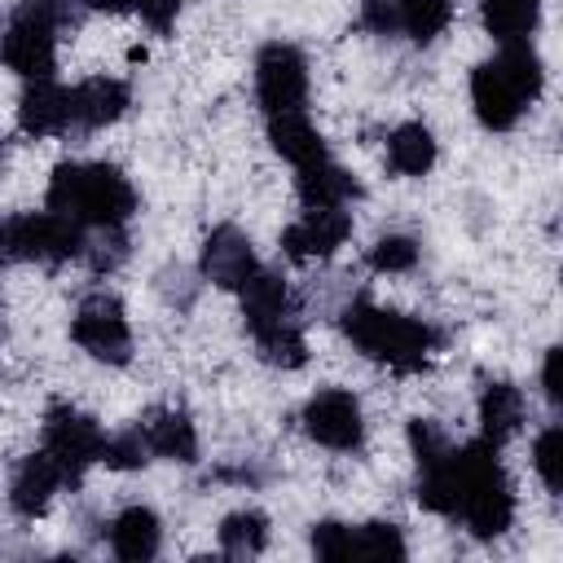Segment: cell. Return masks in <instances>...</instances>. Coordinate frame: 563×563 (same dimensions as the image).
<instances>
[{
  "mask_svg": "<svg viewBox=\"0 0 563 563\" xmlns=\"http://www.w3.org/2000/svg\"><path fill=\"white\" fill-rule=\"evenodd\" d=\"M523 413H528V405H523V391L515 383H501V378L484 383V391H479V431H484V440L506 444L523 427Z\"/></svg>",
  "mask_w": 563,
  "mask_h": 563,
  "instance_id": "cell-21",
  "label": "cell"
},
{
  "mask_svg": "<svg viewBox=\"0 0 563 563\" xmlns=\"http://www.w3.org/2000/svg\"><path fill=\"white\" fill-rule=\"evenodd\" d=\"M9 255V246H4V220H0V260Z\"/></svg>",
  "mask_w": 563,
  "mask_h": 563,
  "instance_id": "cell-35",
  "label": "cell"
},
{
  "mask_svg": "<svg viewBox=\"0 0 563 563\" xmlns=\"http://www.w3.org/2000/svg\"><path fill=\"white\" fill-rule=\"evenodd\" d=\"M4 246L18 260L66 264V260L84 255V224H75L62 211H26L4 224Z\"/></svg>",
  "mask_w": 563,
  "mask_h": 563,
  "instance_id": "cell-6",
  "label": "cell"
},
{
  "mask_svg": "<svg viewBox=\"0 0 563 563\" xmlns=\"http://www.w3.org/2000/svg\"><path fill=\"white\" fill-rule=\"evenodd\" d=\"M88 4H97V9H132V13H141L154 31H167L172 22H176V9H180V0H88Z\"/></svg>",
  "mask_w": 563,
  "mask_h": 563,
  "instance_id": "cell-32",
  "label": "cell"
},
{
  "mask_svg": "<svg viewBox=\"0 0 563 563\" xmlns=\"http://www.w3.org/2000/svg\"><path fill=\"white\" fill-rule=\"evenodd\" d=\"M18 128L26 136H66L70 132V88L53 79H26L18 97Z\"/></svg>",
  "mask_w": 563,
  "mask_h": 563,
  "instance_id": "cell-14",
  "label": "cell"
},
{
  "mask_svg": "<svg viewBox=\"0 0 563 563\" xmlns=\"http://www.w3.org/2000/svg\"><path fill=\"white\" fill-rule=\"evenodd\" d=\"M255 268H260L255 246L238 224H220V229L207 233V242H202V277L207 282H216L224 290H238Z\"/></svg>",
  "mask_w": 563,
  "mask_h": 563,
  "instance_id": "cell-13",
  "label": "cell"
},
{
  "mask_svg": "<svg viewBox=\"0 0 563 563\" xmlns=\"http://www.w3.org/2000/svg\"><path fill=\"white\" fill-rule=\"evenodd\" d=\"M343 334L352 339V347H361L369 361H383L396 374H418L431 365L435 352V330L427 321H413L405 312L378 308L369 299H352L339 317Z\"/></svg>",
  "mask_w": 563,
  "mask_h": 563,
  "instance_id": "cell-4",
  "label": "cell"
},
{
  "mask_svg": "<svg viewBox=\"0 0 563 563\" xmlns=\"http://www.w3.org/2000/svg\"><path fill=\"white\" fill-rule=\"evenodd\" d=\"M70 339L92 356V361H106V365H128L132 361V325H128V312L114 295L97 290L88 295L79 308H75V321H70Z\"/></svg>",
  "mask_w": 563,
  "mask_h": 563,
  "instance_id": "cell-7",
  "label": "cell"
},
{
  "mask_svg": "<svg viewBox=\"0 0 563 563\" xmlns=\"http://www.w3.org/2000/svg\"><path fill=\"white\" fill-rule=\"evenodd\" d=\"M101 462H106L110 471H136V466L150 462V449H145L141 431L132 427V431H123V435H106V444H101Z\"/></svg>",
  "mask_w": 563,
  "mask_h": 563,
  "instance_id": "cell-30",
  "label": "cell"
},
{
  "mask_svg": "<svg viewBox=\"0 0 563 563\" xmlns=\"http://www.w3.org/2000/svg\"><path fill=\"white\" fill-rule=\"evenodd\" d=\"M268 141H273V150H277L286 163H295V167L325 158V141H321V132L312 128V119H308L303 110L268 114Z\"/></svg>",
  "mask_w": 563,
  "mask_h": 563,
  "instance_id": "cell-20",
  "label": "cell"
},
{
  "mask_svg": "<svg viewBox=\"0 0 563 563\" xmlns=\"http://www.w3.org/2000/svg\"><path fill=\"white\" fill-rule=\"evenodd\" d=\"M303 431L334 453H352L365 440V413L361 400L347 387H321L312 391V400L303 405Z\"/></svg>",
  "mask_w": 563,
  "mask_h": 563,
  "instance_id": "cell-9",
  "label": "cell"
},
{
  "mask_svg": "<svg viewBox=\"0 0 563 563\" xmlns=\"http://www.w3.org/2000/svg\"><path fill=\"white\" fill-rule=\"evenodd\" d=\"M255 92L268 114L299 110L308 97V62L295 44H264L255 57Z\"/></svg>",
  "mask_w": 563,
  "mask_h": 563,
  "instance_id": "cell-10",
  "label": "cell"
},
{
  "mask_svg": "<svg viewBox=\"0 0 563 563\" xmlns=\"http://www.w3.org/2000/svg\"><path fill=\"white\" fill-rule=\"evenodd\" d=\"M405 537L396 523H361L352 528V559H405Z\"/></svg>",
  "mask_w": 563,
  "mask_h": 563,
  "instance_id": "cell-27",
  "label": "cell"
},
{
  "mask_svg": "<svg viewBox=\"0 0 563 563\" xmlns=\"http://www.w3.org/2000/svg\"><path fill=\"white\" fill-rule=\"evenodd\" d=\"M541 391H545L550 405L563 400V387H559V347H550L545 361H541Z\"/></svg>",
  "mask_w": 563,
  "mask_h": 563,
  "instance_id": "cell-34",
  "label": "cell"
},
{
  "mask_svg": "<svg viewBox=\"0 0 563 563\" xmlns=\"http://www.w3.org/2000/svg\"><path fill=\"white\" fill-rule=\"evenodd\" d=\"M361 26L374 35H391L396 31V4L391 0H361Z\"/></svg>",
  "mask_w": 563,
  "mask_h": 563,
  "instance_id": "cell-33",
  "label": "cell"
},
{
  "mask_svg": "<svg viewBox=\"0 0 563 563\" xmlns=\"http://www.w3.org/2000/svg\"><path fill=\"white\" fill-rule=\"evenodd\" d=\"M66 18V0H22L0 35V57L22 79H48L57 62V26Z\"/></svg>",
  "mask_w": 563,
  "mask_h": 563,
  "instance_id": "cell-5",
  "label": "cell"
},
{
  "mask_svg": "<svg viewBox=\"0 0 563 563\" xmlns=\"http://www.w3.org/2000/svg\"><path fill=\"white\" fill-rule=\"evenodd\" d=\"M238 295H242V317H246V330H251V334L290 321V290H286V282H282L277 273L255 268V273L238 286Z\"/></svg>",
  "mask_w": 563,
  "mask_h": 563,
  "instance_id": "cell-16",
  "label": "cell"
},
{
  "mask_svg": "<svg viewBox=\"0 0 563 563\" xmlns=\"http://www.w3.org/2000/svg\"><path fill=\"white\" fill-rule=\"evenodd\" d=\"M48 211L92 229H123L136 211V189L110 163H62L48 176Z\"/></svg>",
  "mask_w": 563,
  "mask_h": 563,
  "instance_id": "cell-3",
  "label": "cell"
},
{
  "mask_svg": "<svg viewBox=\"0 0 563 563\" xmlns=\"http://www.w3.org/2000/svg\"><path fill=\"white\" fill-rule=\"evenodd\" d=\"M418 264V242L409 233H383L369 246V268L374 273H409Z\"/></svg>",
  "mask_w": 563,
  "mask_h": 563,
  "instance_id": "cell-29",
  "label": "cell"
},
{
  "mask_svg": "<svg viewBox=\"0 0 563 563\" xmlns=\"http://www.w3.org/2000/svg\"><path fill=\"white\" fill-rule=\"evenodd\" d=\"M391 4H396V26L413 44H431L453 22V0H391Z\"/></svg>",
  "mask_w": 563,
  "mask_h": 563,
  "instance_id": "cell-24",
  "label": "cell"
},
{
  "mask_svg": "<svg viewBox=\"0 0 563 563\" xmlns=\"http://www.w3.org/2000/svg\"><path fill=\"white\" fill-rule=\"evenodd\" d=\"M532 466H537L541 484L559 497V493H563V427H559V422H550V427L532 440Z\"/></svg>",
  "mask_w": 563,
  "mask_h": 563,
  "instance_id": "cell-28",
  "label": "cell"
},
{
  "mask_svg": "<svg viewBox=\"0 0 563 563\" xmlns=\"http://www.w3.org/2000/svg\"><path fill=\"white\" fill-rule=\"evenodd\" d=\"M163 545V523L150 506H128L114 515L110 523V550L123 559V563H145L154 559Z\"/></svg>",
  "mask_w": 563,
  "mask_h": 563,
  "instance_id": "cell-19",
  "label": "cell"
},
{
  "mask_svg": "<svg viewBox=\"0 0 563 563\" xmlns=\"http://www.w3.org/2000/svg\"><path fill=\"white\" fill-rule=\"evenodd\" d=\"M0 163H4V136H0Z\"/></svg>",
  "mask_w": 563,
  "mask_h": 563,
  "instance_id": "cell-36",
  "label": "cell"
},
{
  "mask_svg": "<svg viewBox=\"0 0 563 563\" xmlns=\"http://www.w3.org/2000/svg\"><path fill=\"white\" fill-rule=\"evenodd\" d=\"M101 444H106V431L88 413L70 405H53L44 413V453L57 462L66 484H75L92 462H101Z\"/></svg>",
  "mask_w": 563,
  "mask_h": 563,
  "instance_id": "cell-8",
  "label": "cell"
},
{
  "mask_svg": "<svg viewBox=\"0 0 563 563\" xmlns=\"http://www.w3.org/2000/svg\"><path fill=\"white\" fill-rule=\"evenodd\" d=\"M479 22L497 44L528 40L541 22V0H479Z\"/></svg>",
  "mask_w": 563,
  "mask_h": 563,
  "instance_id": "cell-22",
  "label": "cell"
},
{
  "mask_svg": "<svg viewBox=\"0 0 563 563\" xmlns=\"http://www.w3.org/2000/svg\"><path fill=\"white\" fill-rule=\"evenodd\" d=\"M79 4H88V0H79Z\"/></svg>",
  "mask_w": 563,
  "mask_h": 563,
  "instance_id": "cell-37",
  "label": "cell"
},
{
  "mask_svg": "<svg viewBox=\"0 0 563 563\" xmlns=\"http://www.w3.org/2000/svg\"><path fill=\"white\" fill-rule=\"evenodd\" d=\"M136 431H141L150 457L198 462V431H194L189 413H180V409H154V413H145V422Z\"/></svg>",
  "mask_w": 563,
  "mask_h": 563,
  "instance_id": "cell-17",
  "label": "cell"
},
{
  "mask_svg": "<svg viewBox=\"0 0 563 563\" xmlns=\"http://www.w3.org/2000/svg\"><path fill=\"white\" fill-rule=\"evenodd\" d=\"M387 163L400 176H427L435 167V136L427 123H400L387 136Z\"/></svg>",
  "mask_w": 563,
  "mask_h": 563,
  "instance_id": "cell-23",
  "label": "cell"
},
{
  "mask_svg": "<svg viewBox=\"0 0 563 563\" xmlns=\"http://www.w3.org/2000/svg\"><path fill=\"white\" fill-rule=\"evenodd\" d=\"M62 484H66V479H62L57 462L40 449V453H31V457L18 462L13 484H9V506H13L22 519H35V515L48 510V501H53V493H57Z\"/></svg>",
  "mask_w": 563,
  "mask_h": 563,
  "instance_id": "cell-15",
  "label": "cell"
},
{
  "mask_svg": "<svg viewBox=\"0 0 563 563\" xmlns=\"http://www.w3.org/2000/svg\"><path fill=\"white\" fill-rule=\"evenodd\" d=\"M255 347H260V356L268 365H282V369H299L308 361V343H303V330L295 325V317L282 321V325H273V330H260L255 334Z\"/></svg>",
  "mask_w": 563,
  "mask_h": 563,
  "instance_id": "cell-26",
  "label": "cell"
},
{
  "mask_svg": "<svg viewBox=\"0 0 563 563\" xmlns=\"http://www.w3.org/2000/svg\"><path fill=\"white\" fill-rule=\"evenodd\" d=\"M268 545V519L260 510H233L220 523V550L229 559H255Z\"/></svg>",
  "mask_w": 563,
  "mask_h": 563,
  "instance_id": "cell-25",
  "label": "cell"
},
{
  "mask_svg": "<svg viewBox=\"0 0 563 563\" xmlns=\"http://www.w3.org/2000/svg\"><path fill=\"white\" fill-rule=\"evenodd\" d=\"M295 189H299V202L303 207H347L352 198H361V185L352 172H343L339 163L317 158V163H303L299 176H295Z\"/></svg>",
  "mask_w": 563,
  "mask_h": 563,
  "instance_id": "cell-18",
  "label": "cell"
},
{
  "mask_svg": "<svg viewBox=\"0 0 563 563\" xmlns=\"http://www.w3.org/2000/svg\"><path fill=\"white\" fill-rule=\"evenodd\" d=\"M453 484H457V515L479 541L501 537L515 523V488L497 457L493 440H471L453 449Z\"/></svg>",
  "mask_w": 563,
  "mask_h": 563,
  "instance_id": "cell-2",
  "label": "cell"
},
{
  "mask_svg": "<svg viewBox=\"0 0 563 563\" xmlns=\"http://www.w3.org/2000/svg\"><path fill=\"white\" fill-rule=\"evenodd\" d=\"M312 550H317V559H330V563L352 559V528L334 523V519L312 523Z\"/></svg>",
  "mask_w": 563,
  "mask_h": 563,
  "instance_id": "cell-31",
  "label": "cell"
},
{
  "mask_svg": "<svg viewBox=\"0 0 563 563\" xmlns=\"http://www.w3.org/2000/svg\"><path fill=\"white\" fill-rule=\"evenodd\" d=\"M352 238L347 207H303V216L282 233V251L290 260H325Z\"/></svg>",
  "mask_w": 563,
  "mask_h": 563,
  "instance_id": "cell-11",
  "label": "cell"
},
{
  "mask_svg": "<svg viewBox=\"0 0 563 563\" xmlns=\"http://www.w3.org/2000/svg\"><path fill=\"white\" fill-rule=\"evenodd\" d=\"M132 106V88L123 79L97 75L70 88V132H92V128H110L128 114Z\"/></svg>",
  "mask_w": 563,
  "mask_h": 563,
  "instance_id": "cell-12",
  "label": "cell"
},
{
  "mask_svg": "<svg viewBox=\"0 0 563 563\" xmlns=\"http://www.w3.org/2000/svg\"><path fill=\"white\" fill-rule=\"evenodd\" d=\"M541 88H545V66H541L537 48L528 40L501 44L497 57H488V62H479L471 70L475 119L488 132H510L523 119V110L541 97Z\"/></svg>",
  "mask_w": 563,
  "mask_h": 563,
  "instance_id": "cell-1",
  "label": "cell"
}]
</instances>
